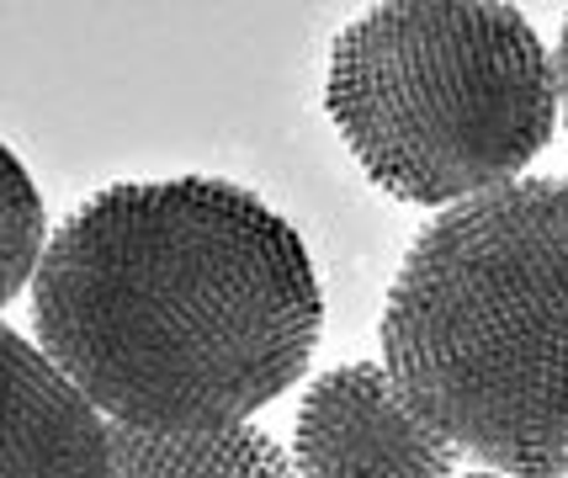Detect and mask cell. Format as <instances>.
Returning a JSON list of instances; mask_svg holds the SVG:
<instances>
[{
	"mask_svg": "<svg viewBox=\"0 0 568 478\" xmlns=\"http://www.w3.org/2000/svg\"><path fill=\"white\" fill-rule=\"evenodd\" d=\"M324 293L282 213L219 176L118 181L53 228L32 329L101 415L245 426L320 346Z\"/></svg>",
	"mask_w": 568,
	"mask_h": 478,
	"instance_id": "obj_1",
	"label": "cell"
},
{
	"mask_svg": "<svg viewBox=\"0 0 568 478\" xmlns=\"http://www.w3.org/2000/svg\"><path fill=\"white\" fill-rule=\"evenodd\" d=\"M383 367L457 452L568 474V176H526L415 234L383 308Z\"/></svg>",
	"mask_w": 568,
	"mask_h": 478,
	"instance_id": "obj_2",
	"label": "cell"
},
{
	"mask_svg": "<svg viewBox=\"0 0 568 478\" xmlns=\"http://www.w3.org/2000/svg\"><path fill=\"white\" fill-rule=\"evenodd\" d=\"M324 106L388 197L457 207L547 150L558 64L505 0H388L335 38Z\"/></svg>",
	"mask_w": 568,
	"mask_h": 478,
	"instance_id": "obj_3",
	"label": "cell"
},
{
	"mask_svg": "<svg viewBox=\"0 0 568 478\" xmlns=\"http://www.w3.org/2000/svg\"><path fill=\"white\" fill-rule=\"evenodd\" d=\"M457 457L377 362L324 373L297 404L303 478H457Z\"/></svg>",
	"mask_w": 568,
	"mask_h": 478,
	"instance_id": "obj_4",
	"label": "cell"
},
{
	"mask_svg": "<svg viewBox=\"0 0 568 478\" xmlns=\"http://www.w3.org/2000/svg\"><path fill=\"white\" fill-rule=\"evenodd\" d=\"M6 352V478H112V426L101 409L32 346L22 329H0Z\"/></svg>",
	"mask_w": 568,
	"mask_h": 478,
	"instance_id": "obj_5",
	"label": "cell"
},
{
	"mask_svg": "<svg viewBox=\"0 0 568 478\" xmlns=\"http://www.w3.org/2000/svg\"><path fill=\"white\" fill-rule=\"evenodd\" d=\"M112 478H297L287 452L255 426L144 430L112 420Z\"/></svg>",
	"mask_w": 568,
	"mask_h": 478,
	"instance_id": "obj_6",
	"label": "cell"
},
{
	"mask_svg": "<svg viewBox=\"0 0 568 478\" xmlns=\"http://www.w3.org/2000/svg\"><path fill=\"white\" fill-rule=\"evenodd\" d=\"M43 234H49V213H43V197L27 176V165L6 150V282L0 293L17 298L27 282H38L43 272Z\"/></svg>",
	"mask_w": 568,
	"mask_h": 478,
	"instance_id": "obj_7",
	"label": "cell"
},
{
	"mask_svg": "<svg viewBox=\"0 0 568 478\" xmlns=\"http://www.w3.org/2000/svg\"><path fill=\"white\" fill-rule=\"evenodd\" d=\"M558 106H564V123H568V22H564V38H558Z\"/></svg>",
	"mask_w": 568,
	"mask_h": 478,
	"instance_id": "obj_8",
	"label": "cell"
},
{
	"mask_svg": "<svg viewBox=\"0 0 568 478\" xmlns=\"http://www.w3.org/2000/svg\"><path fill=\"white\" fill-rule=\"evenodd\" d=\"M457 478H510V474H495V468H489V474H457Z\"/></svg>",
	"mask_w": 568,
	"mask_h": 478,
	"instance_id": "obj_9",
	"label": "cell"
}]
</instances>
